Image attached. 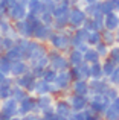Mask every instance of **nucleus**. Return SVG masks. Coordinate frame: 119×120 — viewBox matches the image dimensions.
<instances>
[{"mask_svg":"<svg viewBox=\"0 0 119 120\" xmlns=\"http://www.w3.org/2000/svg\"><path fill=\"white\" fill-rule=\"evenodd\" d=\"M83 17H84V15L81 14L79 11H73V12H72V20H73V23H79V21L83 20Z\"/></svg>","mask_w":119,"mask_h":120,"instance_id":"1","label":"nucleus"},{"mask_svg":"<svg viewBox=\"0 0 119 120\" xmlns=\"http://www.w3.org/2000/svg\"><path fill=\"white\" fill-rule=\"evenodd\" d=\"M9 64H8V61H6V59H0V70L3 71V73H5V71H8L9 70Z\"/></svg>","mask_w":119,"mask_h":120,"instance_id":"2","label":"nucleus"},{"mask_svg":"<svg viewBox=\"0 0 119 120\" xmlns=\"http://www.w3.org/2000/svg\"><path fill=\"white\" fill-rule=\"evenodd\" d=\"M8 94H9V88L6 87V85H0V99L6 97Z\"/></svg>","mask_w":119,"mask_h":120,"instance_id":"3","label":"nucleus"},{"mask_svg":"<svg viewBox=\"0 0 119 120\" xmlns=\"http://www.w3.org/2000/svg\"><path fill=\"white\" fill-rule=\"evenodd\" d=\"M73 102H75V103H73L75 108H81V106L84 105V99H81V97H76V99H75Z\"/></svg>","mask_w":119,"mask_h":120,"instance_id":"4","label":"nucleus"},{"mask_svg":"<svg viewBox=\"0 0 119 120\" xmlns=\"http://www.w3.org/2000/svg\"><path fill=\"white\" fill-rule=\"evenodd\" d=\"M66 43H67V40H66V38H55V44H57V46L64 47Z\"/></svg>","mask_w":119,"mask_h":120,"instance_id":"5","label":"nucleus"},{"mask_svg":"<svg viewBox=\"0 0 119 120\" xmlns=\"http://www.w3.org/2000/svg\"><path fill=\"white\" fill-rule=\"evenodd\" d=\"M108 18H110V20H107V26L108 27H113L115 26V24H116V17H113V15H111V17H108Z\"/></svg>","mask_w":119,"mask_h":120,"instance_id":"6","label":"nucleus"},{"mask_svg":"<svg viewBox=\"0 0 119 120\" xmlns=\"http://www.w3.org/2000/svg\"><path fill=\"white\" fill-rule=\"evenodd\" d=\"M21 70L24 71V65H21V64H17V65H15V68H12V71H14V73H20Z\"/></svg>","mask_w":119,"mask_h":120,"instance_id":"7","label":"nucleus"},{"mask_svg":"<svg viewBox=\"0 0 119 120\" xmlns=\"http://www.w3.org/2000/svg\"><path fill=\"white\" fill-rule=\"evenodd\" d=\"M29 108H31V102H29V100H26V102H24V106H21V109H24V111H28Z\"/></svg>","mask_w":119,"mask_h":120,"instance_id":"8","label":"nucleus"},{"mask_svg":"<svg viewBox=\"0 0 119 120\" xmlns=\"http://www.w3.org/2000/svg\"><path fill=\"white\" fill-rule=\"evenodd\" d=\"M12 14H14L15 17H21V15H23V11H21V9H17V11H14Z\"/></svg>","mask_w":119,"mask_h":120,"instance_id":"9","label":"nucleus"},{"mask_svg":"<svg viewBox=\"0 0 119 120\" xmlns=\"http://www.w3.org/2000/svg\"><path fill=\"white\" fill-rule=\"evenodd\" d=\"M95 55H96L95 52H89L87 53V59H95Z\"/></svg>","mask_w":119,"mask_h":120,"instance_id":"10","label":"nucleus"},{"mask_svg":"<svg viewBox=\"0 0 119 120\" xmlns=\"http://www.w3.org/2000/svg\"><path fill=\"white\" fill-rule=\"evenodd\" d=\"M3 79H5V78H3V71L0 70V84H2V82H3Z\"/></svg>","mask_w":119,"mask_h":120,"instance_id":"11","label":"nucleus"},{"mask_svg":"<svg viewBox=\"0 0 119 120\" xmlns=\"http://www.w3.org/2000/svg\"><path fill=\"white\" fill-rule=\"evenodd\" d=\"M89 2H93V0H89Z\"/></svg>","mask_w":119,"mask_h":120,"instance_id":"12","label":"nucleus"}]
</instances>
